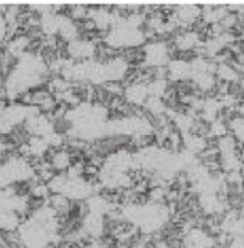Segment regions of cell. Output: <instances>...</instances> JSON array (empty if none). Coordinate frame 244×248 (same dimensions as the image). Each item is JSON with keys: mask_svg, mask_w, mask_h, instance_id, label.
<instances>
[{"mask_svg": "<svg viewBox=\"0 0 244 248\" xmlns=\"http://www.w3.org/2000/svg\"><path fill=\"white\" fill-rule=\"evenodd\" d=\"M211 238L201 230H191L184 241V248H210Z\"/></svg>", "mask_w": 244, "mask_h": 248, "instance_id": "obj_9", "label": "cell"}, {"mask_svg": "<svg viewBox=\"0 0 244 248\" xmlns=\"http://www.w3.org/2000/svg\"><path fill=\"white\" fill-rule=\"evenodd\" d=\"M217 73H218V76H220L221 79H224L226 82H234V80H237V73H236V71H234L233 68H230L228 65H226V63H221V65L218 66Z\"/></svg>", "mask_w": 244, "mask_h": 248, "instance_id": "obj_20", "label": "cell"}, {"mask_svg": "<svg viewBox=\"0 0 244 248\" xmlns=\"http://www.w3.org/2000/svg\"><path fill=\"white\" fill-rule=\"evenodd\" d=\"M191 78L203 91H209V89H211L214 86V76L210 72L195 73V75H191Z\"/></svg>", "mask_w": 244, "mask_h": 248, "instance_id": "obj_18", "label": "cell"}, {"mask_svg": "<svg viewBox=\"0 0 244 248\" xmlns=\"http://www.w3.org/2000/svg\"><path fill=\"white\" fill-rule=\"evenodd\" d=\"M144 49V66L163 68L170 63V47L163 40L148 42L142 46Z\"/></svg>", "mask_w": 244, "mask_h": 248, "instance_id": "obj_1", "label": "cell"}, {"mask_svg": "<svg viewBox=\"0 0 244 248\" xmlns=\"http://www.w3.org/2000/svg\"><path fill=\"white\" fill-rule=\"evenodd\" d=\"M200 42V36L195 32H184L181 35H178L174 39V46L181 50V52H187L194 49Z\"/></svg>", "mask_w": 244, "mask_h": 248, "instance_id": "obj_10", "label": "cell"}, {"mask_svg": "<svg viewBox=\"0 0 244 248\" xmlns=\"http://www.w3.org/2000/svg\"><path fill=\"white\" fill-rule=\"evenodd\" d=\"M66 182H68L66 174L65 172H58L46 185H48V189H49L50 194H62Z\"/></svg>", "mask_w": 244, "mask_h": 248, "instance_id": "obj_17", "label": "cell"}, {"mask_svg": "<svg viewBox=\"0 0 244 248\" xmlns=\"http://www.w3.org/2000/svg\"><path fill=\"white\" fill-rule=\"evenodd\" d=\"M59 16V29H58V37L64 40L65 43H70L76 39H79V29L78 25L70 20L68 16L58 15Z\"/></svg>", "mask_w": 244, "mask_h": 248, "instance_id": "obj_7", "label": "cell"}, {"mask_svg": "<svg viewBox=\"0 0 244 248\" xmlns=\"http://www.w3.org/2000/svg\"><path fill=\"white\" fill-rule=\"evenodd\" d=\"M142 108L151 116H163V115H165V112L168 109L161 98H154V96H148V99L145 101V104H144Z\"/></svg>", "mask_w": 244, "mask_h": 248, "instance_id": "obj_12", "label": "cell"}, {"mask_svg": "<svg viewBox=\"0 0 244 248\" xmlns=\"http://www.w3.org/2000/svg\"><path fill=\"white\" fill-rule=\"evenodd\" d=\"M146 91H148V96L163 99V96L168 91L167 79H154V80H151L149 83H146Z\"/></svg>", "mask_w": 244, "mask_h": 248, "instance_id": "obj_13", "label": "cell"}, {"mask_svg": "<svg viewBox=\"0 0 244 248\" xmlns=\"http://www.w3.org/2000/svg\"><path fill=\"white\" fill-rule=\"evenodd\" d=\"M230 248H244V240L243 238H240V237H237V238L231 243Z\"/></svg>", "mask_w": 244, "mask_h": 248, "instance_id": "obj_27", "label": "cell"}, {"mask_svg": "<svg viewBox=\"0 0 244 248\" xmlns=\"http://www.w3.org/2000/svg\"><path fill=\"white\" fill-rule=\"evenodd\" d=\"M109 96H124V85L121 82H104L101 85Z\"/></svg>", "mask_w": 244, "mask_h": 248, "instance_id": "obj_19", "label": "cell"}, {"mask_svg": "<svg viewBox=\"0 0 244 248\" xmlns=\"http://www.w3.org/2000/svg\"><path fill=\"white\" fill-rule=\"evenodd\" d=\"M124 99H125L127 104H130L132 107H144L145 101L148 99L146 85H144V83H132V85L125 86Z\"/></svg>", "mask_w": 244, "mask_h": 248, "instance_id": "obj_4", "label": "cell"}, {"mask_svg": "<svg viewBox=\"0 0 244 248\" xmlns=\"http://www.w3.org/2000/svg\"><path fill=\"white\" fill-rule=\"evenodd\" d=\"M224 17V10L223 9H215V10H210L206 13V16H204V19L207 20V22H217V20H220V19H223Z\"/></svg>", "mask_w": 244, "mask_h": 248, "instance_id": "obj_24", "label": "cell"}, {"mask_svg": "<svg viewBox=\"0 0 244 248\" xmlns=\"http://www.w3.org/2000/svg\"><path fill=\"white\" fill-rule=\"evenodd\" d=\"M200 201H201V207L207 213H218L221 210L220 200L212 192H204V194H201V200Z\"/></svg>", "mask_w": 244, "mask_h": 248, "instance_id": "obj_16", "label": "cell"}, {"mask_svg": "<svg viewBox=\"0 0 244 248\" xmlns=\"http://www.w3.org/2000/svg\"><path fill=\"white\" fill-rule=\"evenodd\" d=\"M182 142L187 148V151L193 155V154H200L204 151L206 148V141L203 137L188 132V134H182Z\"/></svg>", "mask_w": 244, "mask_h": 248, "instance_id": "obj_11", "label": "cell"}, {"mask_svg": "<svg viewBox=\"0 0 244 248\" xmlns=\"http://www.w3.org/2000/svg\"><path fill=\"white\" fill-rule=\"evenodd\" d=\"M3 152H4V145H3V142L0 141V156H1Z\"/></svg>", "mask_w": 244, "mask_h": 248, "instance_id": "obj_28", "label": "cell"}, {"mask_svg": "<svg viewBox=\"0 0 244 248\" xmlns=\"http://www.w3.org/2000/svg\"><path fill=\"white\" fill-rule=\"evenodd\" d=\"M211 131H212V134H214V135H223V134H226V126H224V124H223V122H220V121H214Z\"/></svg>", "mask_w": 244, "mask_h": 248, "instance_id": "obj_26", "label": "cell"}, {"mask_svg": "<svg viewBox=\"0 0 244 248\" xmlns=\"http://www.w3.org/2000/svg\"><path fill=\"white\" fill-rule=\"evenodd\" d=\"M173 121H174L175 126L182 132V134H188L193 129L194 121L190 115L187 113H179V112H174L173 113Z\"/></svg>", "mask_w": 244, "mask_h": 248, "instance_id": "obj_15", "label": "cell"}, {"mask_svg": "<svg viewBox=\"0 0 244 248\" xmlns=\"http://www.w3.org/2000/svg\"><path fill=\"white\" fill-rule=\"evenodd\" d=\"M82 231L91 240H99L105 234V218L97 214H86L82 219Z\"/></svg>", "mask_w": 244, "mask_h": 248, "instance_id": "obj_2", "label": "cell"}, {"mask_svg": "<svg viewBox=\"0 0 244 248\" xmlns=\"http://www.w3.org/2000/svg\"><path fill=\"white\" fill-rule=\"evenodd\" d=\"M231 232H234V234H237L240 238H243L244 237V218H242V219H236V222H234V225H233V230H231Z\"/></svg>", "mask_w": 244, "mask_h": 248, "instance_id": "obj_25", "label": "cell"}, {"mask_svg": "<svg viewBox=\"0 0 244 248\" xmlns=\"http://www.w3.org/2000/svg\"><path fill=\"white\" fill-rule=\"evenodd\" d=\"M20 225L19 214L0 207V231H17Z\"/></svg>", "mask_w": 244, "mask_h": 248, "instance_id": "obj_8", "label": "cell"}, {"mask_svg": "<svg viewBox=\"0 0 244 248\" xmlns=\"http://www.w3.org/2000/svg\"><path fill=\"white\" fill-rule=\"evenodd\" d=\"M167 76L174 82H182L191 78V66L182 59L170 61V63L167 65Z\"/></svg>", "mask_w": 244, "mask_h": 248, "instance_id": "obj_6", "label": "cell"}, {"mask_svg": "<svg viewBox=\"0 0 244 248\" xmlns=\"http://www.w3.org/2000/svg\"><path fill=\"white\" fill-rule=\"evenodd\" d=\"M28 145L31 149V156H37V158H45V154L49 149L45 138L40 137H31L28 140Z\"/></svg>", "mask_w": 244, "mask_h": 248, "instance_id": "obj_14", "label": "cell"}, {"mask_svg": "<svg viewBox=\"0 0 244 248\" xmlns=\"http://www.w3.org/2000/svg\"><path fill=\"white\" fill-rule=\"evenodd\" d=\"M231 128H233V131H234V134H236L237 140L244 141V119L243 118H237V119H234V121H233V124H231Z\"/></svg>", "mask_w": 244, "mask_h": 248, "instance_id": "obj_23", "label": "cell"}, {"mask_svg": "<svg viewBox=\"0 0 244 248\" xmlns=\"http://www.w3.org/2000/svg\"><path fill=\"white\" fill-rule=\"evenodd\" d=\"M200 15V7L195 6V4H179L174 12V22L175 25H188V23H193Z\"/></svg>", "mask_w": 244, "mask_h": 248, "instance_id": "obj_5", "label": "cell"}, {"mask_svg": "<svg viewBox=\"0 0 244 248\" xmlns=\"http://www.w3.org/2000/svg\"><path fill=\"white\" fill-rule=\"evenodd\" d=\"M130 69V65L121 58L116 56L112 61L104 63V76L105 82H121L124 80V78L127 76Z\"/></svg>", "mask_w": 244, "mask_h": 248, "instance_id": "obj_3", "label": "cell"}, {"mask_svg": "<svg viewBox=\"0 0 244 248\" xmlns=\"http://www.w3.org/2000/svg\"><path fill=\"white\" fill-rule=\"evenodd\" d=\"M218 148H220L221 154H223L224 156H227V155H233V154H234L236 143H234V141H233L231 138L226 137V138H221V140H220V142H218Z\"/></svg>", "mask_w": 244, "mask_h": 248, "instance_id": "obj_21", "label": "cell"}, {"mask_svg": "<svg viewBox=\"0 0 244 248\" xmlns=\"http://www.w3.org/2000/svg\"><path fill=\"white\" fill-rule=\"evenodd\" d=\"M223 164H224V168H226L227 171H231V172H236V171L240 168V161H239V158L236 156V154L224 156Z\"/></svg>", "mask_w": 244, "mask_h": 248, "instance_id": "obj_22", "label": "cell"}]
</instances>
